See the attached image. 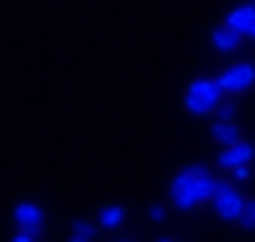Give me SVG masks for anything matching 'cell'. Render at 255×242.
Segmentation results:
<instances>
[{
    "label": "cell",
    "instance_id": "cell-1",
    "mask_svg": "<svg viewBox=\"0 0 255 242\" xmlns=\"http://www.w3.org/2000/svg\"><path fill=\"white\" fill-rule=\"evenodd\" d=\"M222 190V181L206 175L200 165H191V169L178 172L169 184V196H172V206L178 212H191L197 209L200 202H212L215 193Z\"/></svg>",
    "mask_w": 255,
    "mask_h": 242
},
{
    "label": "cell",
    "instance_id": "cell-2",
    "mask_svg": "<svg viewBox=\"0 0 255 242\" xmlns=\"http://www.w3.org/2000/svg\"><path fill=\"white\" fill-rule=\"evenodd\" d=\"M222 101H225V89L218 86V80L200 77V80H194V83L188 86V92H185V107L191 110V114H197V117L215 114Z\"/></svg>",
    "mask_w": 255,
    "mask_h": 242
},
{
    "label": "cell",
    "instance_id": "cell-3",
    "mask_svg": "<svg viewBox=\"0 0 255 242\" xmlns=\"http://www.w3.org/2000/svg\"><path fill=\"white\" fill-rule=\"evenodd\" d=\"M218 86L225 89V95H237V92H246L255 83V65L252 62H237L231 68H225L218 74Z\"/></svg>",
    "mask_w": 255,
    "mask_h": 242
},
{
    "label": "cell",
    "instance_id": "cell-4",
    "mask_svg": "<svg viewBox=\"0 0 255 242\" xmlns=\"http://www.w3.org/2000/svg\"><path fill=\"white\" fill-rule=\"evenodd\" d=\"M212 209H215V215L222 218V221H237V224H240L243 209H246V199H243V193H237V190H234V184L222 181V190L215 193Z\"/></svg>",
    "mask_w": 255,
    "mask_h": 242
},
{
    "label": "cell",
    "instance_id": "cell-5",
    "mask_svg": "<svg viewBox=\"0 0 255 242\" xmlns=\"http://www.w3.org/2000/svg\"><path fill=\"white\" fill-rule=\"evenodd\" d=\"M12 218H15V224H19V230H25L31 236H37L43 230V209L37 206V202H19L15 212H12Z\"/></svg>",
    "mask_w": 255,
    "mask_h": 242
},
{
    "label": "cell",
    "instance_id": "cell-6",
    "mask_svg": "<svg viewBox=\"0 0 255 242\" xmlns=\"http://www.w3.org/2000/svg\"><path fill=\"white\" fill-rule=\"evenodd\" d=\"M225 28L237 31V34H249L255 28V0H249V3H240V6H234L225 18Z\"/></svg>",
    "mask_w": 255,
    "mask_h": 242
},
{
    "label": "cell",
    "instance_id": "cell-7",
    "mask_svg": "<svg viewBox=\"0 0 255 242\" xmlns=\"http://www.w3.org/2000/svg\"><path fill=\"white\" fill-rule=\"evenodd\" d=\"M252 157H255V147L246 144V141H240V144H234V147H225V151L218 154V162L234 172V169H240V165H249Z\"/></svg>",
    "mask_w": 255,
    "mask_h": 242
},
{
    "label": "cell",
    "instance_id": "cell-8",
    "mask_svg": "<svg viewBox=\"0 0 255 242\" xmlns=\"http://www.w3.org/2000/svg\"><path fill=\"white\" fill-rule=\"evenodd\" d=\"M212 138H215L218 144H225V147H234V144H240V129H237L234 123L215 120V123H212Z\"/></svg>",
    "mask_w": 255,
    "mask_h": 242
},
{
    "label": "cell",
    "instance_id": "cell-9",
    "mask_svg": "<svg viewBox=\"0 0 255 242\" xmlns=\"http://www.w3.org/2000/svg\"><path fill=\"white\" fill-rule=\"evenodd\" d=\"M212 46H215L218 52H234L237 46H240V34L222 25V28H215V31H212Z\"/></svg>",
    "mask_w": 255,
    "mask_h": 242
},
{
    "label": "cell",
    "instance_id": "cell-10",
    "mask_svg": "<svg viewBox=\"0 0 255 242\" xmlns=\"http://www.w3.org/2000/svg\"><path fill=\"white\" fill-rule=\"evenodd\" d=\"M123 218H126L123 206H105V209L99 212V224H102V227H108V230H114V227H120V224H123Z\"/></svg>",
    "mask_w": 255,
    "mask_h": 242
},
{
    "label": "cell",
    "instance_id": "cell-11",
    "mask_svg": "<svg viewBox=\"0 0 255 242\" xmlns=\"http://www.w3.org/2000/svg\"><path fill=\"white\" fill-rule=\"evenodd\" d=\"M93 239H96V224H89V221H74L71 224L68 242H93Z\"/></svg>",
    "mask_w": 255,
    "mask_h": 242
},
{
    "label": "cell",
    "instance_id": "cell-12",
    "mask_svg": "<svg viewBox=\"0 0 255 242\" xmlns=\"http://www.w3.org/2000/svg\"><path fill=\"white\" fill-rule=\"evenodd\" d=\"M240 227L243 230H255V199H246V209L240 218Z\"/></svg>",
    "mask_w": 255,
    "mask_h": 242
},
{
    "label": "cell",
    "instance_id": "cell-13",
    "mask_svg": "<svg viewBox=\"0 0 255 242\" xmlns=\"http://www.w3.org/2000/svg\"><path fill=\"white\" fill-rule=\"evenodd\" d=\"M215 114H218V120H222V123H234V117H237V107H234V101H222Z\"/></svg>",
    "mask_w": 255,
    "mask_h": 242
},
{
    "label": "cell",
    "instance_id": "cell-14",
    "mask_svg": "<svg viewBox=\"0 0 255 242\" xmlns=\"http://www.w3.org/2000/svg\"><path fill=\"white\" fill-rule=\"evenodd\" d=\"M148 218H151V221H157V224H160V221L166 218V209H163V206H151V209H148Z\"/></svg>",
    "mask_w": 255,
    "mask_h": 242
},
{
    "label": "cell",
    "instance_id": "cell-15",
    "mask_svg": "<svg viewBox=\"0 0 255 242\" xmlns=\"http://www.w3.org/2000/svg\"><path fill=\"white\" fill-rule=\"evenodd\" d=\"M249 175H252V172H249V165H240V169H234V178H237V181H249Z\"/></svg>",
    "mask_w": 255,
    "mask_h": 242
},
{
    "label": "cell",
    "instance_id": "cell-16",
    "mask_svg": "<svg viewBox=\"0 0 255 242\" xmlns=\"http://www.w3.org/2000/svg\"><path fill=\"white\" fill-rule=\"evenodd\" d=\"M12 242H34V236H31V233H25V230H19V233L12 236Z\"/></svg>",
    "mask_w": 255,
    "mask_h": 242
},
{
    "label": "cell",
    "instance_id": "cell-17",
    "mask_svg": "<svg viewBox=\"0 0 255 242\" xmlns=\"http://www.w3.org/2000/svg\"><path fill=\"white\" fill-rule=\"evenodd\" d=\"M249 37H252V40H255V28H252V31H249Z\"/></svg>",
    "mask_w": 255,
    "mask_h": 242
},
{
    "label": "cell",
    "instance_id": "cell-18",
    "mask_svg": "<svg viewBox=\"0 0 255 242\" xmlns=\"http://www.w3.org/2000/svg\"><path fill=\"white\" fill-rule=\"evenodd\" d=\"M160 242H172V239H160Z\"/></svg>",
    "mask_w": 255,
    "mask_h": 242
},
{
    "label": "cell",
    "instance_id": "cell-19",
    "mask_svg": "<svg viewBox=\"0 0 255 242\" xmlns=\"http://www.w3.org/2000/svg\"><path fill=\"white\" fill-rule=\"evenodd\" d=\"M123 242H129V239H123Z\"/></svg>",
    "mask_w": 255,
    "mask_h": 242
}]
</instances>
